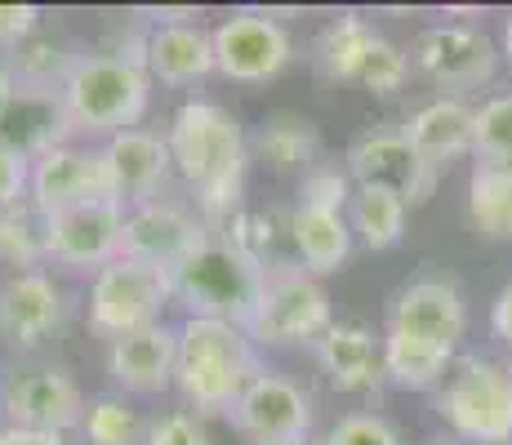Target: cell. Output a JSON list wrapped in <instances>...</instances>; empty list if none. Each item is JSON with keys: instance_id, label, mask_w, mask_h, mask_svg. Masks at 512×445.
<instances>
[{"instance_id": "cell-33", "label": "cell", "mask_w": 512, "mask_h": 445, "mask_svg": "<svg viewBox=\"0 0 512 445\" xmlns=\"http://www.w3.org/2000/svg\"><path fill=\"white\" fill-rule=\"evenodd\" d=\"M0 263H5L9 272H41L49 263L45 214L36 210L32 201L0 214Z\"/></svg>"}, {"instance_id": "cell-31", "label": "cell", "mask_w": 512, "mask_h": 445, "mask_svg": "<svg viewBox=\"0 0 512 445\" xmlns=\"http://www.w3.org/2000/svg\"><path fill=\"white\" fill-rule=\"evenodd\" d=\"M81 54L85 49H76L63 32L41 27L32 41L9 49V63H14V76L23 89H54V94H63L67 76H72V67L81 63Z\"/></svg>"}, {"instance_id": "cell-28", "label": "cell", "mask_w": 512, "mask_h": 445, "mask_svg": "<svg viewBox=\"0 0 512 445\" xmlns=\"http://www.w3.org/2000/svg\"><path fill=\"white\" fill-rule=\"evenodd\" d=\"M379 27L361 14H339L330 18L326 27L317 32V45H312V63L321 67V76L330 81H348L357 85V72L366 63V54L379 45Z\"/></svg>"}, {"instance_id": "cell-24", "label": "cell", "mask_w": 512, "mask_h": 445, "mask_svg": "<svg viewBox=\"0 0 512 445\" xmlns=\"http://www.w3.org/2000/svg\"><path fill=\"white\" fill-rule=\"evenodd\" d=\"M285 223H290L294 259H299L303 272L317 276V281L339 272V267L352 259L357 236H352V227H348V214L321 210V205H294Z\"/></svg>"}, {"instance_id": "cell-38", "label": "cell", "mask_w": 512, "mask_h": 445, "mask_svg": "<svg viewBox=\"0 0 512 445\" xmlns=\"http://www.w3.org/2000/svg\"><path fill=\"white\" fill-rule=\"evenodd\" d=\"M321 445H406V441H401V432L392 428L383 414L361 410V414H343L326 437H321Z\"/></svg>"}, {"instance_id": "cell-21", "label": "cell", "mask_w": 512, "mask_h": 445, "mask_svg": "<svg viewBox=\"0 0 512 445\" xmlns=\"http://www.w3.org/2000/svg\"><path fill=\"white\" fill-rule=\"evenodd\" d=\"M312 352H317L326 383L343 397H370L388 383V374H383V334H374L361 321H334Z\"/></svg>"}, {"instance_id": "cell-40", "label": "cell", "mask_w": 512, "mask_h": 445, "mask_svg": "<svg viewBox=\"0 0 512 445\" xmlns=\"http://www.w3.org/2000/svg\"><path fill=\"white\" fill-rule=\"evenodd\" d=\"M45 27V9L41 5H0V49H18L23 41H32Z\"/></svg>"}, {"instance_id": "cell-3", "label": "cell", "mask_w": 512, "mask_h": 445, "mask_svg": "<svg viewBox=\"0 0 512 445\" xmlns=\"http://www.w3.org/2000/svg\"><path fill=\"white\" fill-rule=\"evenodd\" d=\"M63 103L81 143H107L112 134L134 130L147 116L152 76L143 63L116 54V49H90L67 76Z\"/></svg>"}, {"instance_id": "cell-10", "label": "cell", "mask_w": 512, "mask_h": 445, "mask_svg": "<svg viewBox=\"0 0 512 445\" xmlns=\"http://www.w3.org/2000/svg\"><path fill=\"white\" fill-rule=\"evenodd\" d=\"M410 67L432 81L441 94H459L477 85H490L499 72V41H490L481 27L468 23H432L410 41Z\"/></svg>"}, {"instance_id": "cell-1", "label": "cell", "mask_w": 512, "mask_h": 445, "mask_svg": "<svg viewBox=\"0 0 512 445\" xmlns=\"http://www.w3.org/2000/svg\"><path fill=\"white\" fill-rule=\"evenodd\" d=\"M170 156H174V178L187 187L192 210L219 232L223 223L241 210L245 196V174H250V134L241 121L214 98H187L179 112L170 116Z\"/></svg>"}, {"instance_id": "cell-34", "label": "cell", "mask_w": 512, "mask_h": 445, "mask_svg": "<svg viewBox=\"0 0 512 445\" xmlns=\"http://www.w3.org/2000/svg\"><path fill=\"white\" fill-rule=\"evenodd\" d=\"M472 156L490 165H512V89L486 98L477 107V134H472Z\"/></svg>"}, {"instance_id": "cell-37", "label": "cell", "mask_w": 512, "mask_h": 445, "mask_svg": "<svg viewBox=\"0 0 512 445\" xmlns=\"http://www.w3.org/2000/svg\"><path fill=\"white\" fill-rule=\"evenodd\" d=\"M143 445H214L210 428L201 414L192 410H161L147 419V437Z\"/></svg>"}, {"instance_id": "cell-14", "label": "cell", "mask_w": 512, "mask_h": 445, "mask_svg": "<svg viewBox=\"0 0 512 445\" xmlns=\"http://www.w3.org/2000/svg\"><path fill=\"white\" fill-rule=\"evenodd\" d=\"M49 263L67 267V272H103L107 263L121 259L125 241V205L121 201H94L76 205V210L49 214L45 219Z\"/></svg>"}, {"instance_id": "cell-36", "label": "cell", "mask_w": 512, "mask_h": 445, "mask_svg": "<svg viewBox=\"0 0 512 445\" xmlns=\"http://www.w3.org/2000/svg\"><path fill=\"white\" fill-rule=\"evenodd\" d=\"M352 192H357V183L348 178V170H339V165H326V161L312 165V170L299 178V205H321V210L348 214Z\"/></svg>"}, {"instance_id": "cell-29", "label": "cell", "mask_w": 512, "mask_h": 445, "mask_svg": "<svg viewBox=\"0 0 512 445\" xmlns=\"http://www.w3.org/2000/svg\"><path fill=\"white\" fill-rule=\"evenodd\" d=\"M468 223L477 236L512 245V165L477 161L468 174Z\"/></svg>"}, {"instance_id": "cell-2", "label": "cell", "mask_w": 512, "mask_h": 445, "mask_svg": "<svg viewBox=\"0 0 512 445\" xmlns=\"http://www.w3.org/2000/svg\"><path fill=\"white\" fill-rule=\"evenodd\" d=\"M263 370L259 343L245 325L210 321V316H183L179 321V370H174V392L183 410L201 419L232 414L250 379Z\"/></svg>"}, {"instance_id": "cell-26", "label": "cell", "mask_w": 512, "mask_h": 445, "mask_svg": "<svg viewBox=\"0 0 512 445\" xmlns=\"http://www.w3.org/2000/svg\"><path fill=\"white\" fill-rule=\"evenodd\" d=\"M455 361H459L455 348L383 330V374H388V383L401 392H437L441 383L450 379Z\"/></svg>"}, {"instance_id": "cell-44", "label": "cell", "mask_w": 512, "mask_h": 445, "mask_svg": "<svg viewBox=\"0 0 512 445\" xmlns=\"http://www.w3.org/2000/svg\"><path fill=\"white\" fill-rule=\"evenodd\" d=\"M499 58L512 67V14L504 18V32H499Z\"/></svg>"}, {"instance_id": "cell-17", "label": "cell", "mask_w": 512, "mask_h": 445, "mask_svg": "<svg viewBox=\"0 0 512 445\" xmlns=\"http://www.w3.org/2000/svg\"><path fill=\"white\" fill-rule=\"evenodd\" d=\"M67 321V294L45 272H9L0 281V339L14 352H32Z\"/></svg>"}, {"instance_id": "cell-13", "label": "cell", "mask_w": 512, "mask_h": 445, "mask_svg": "<svg viewBox=\"0 0 512 445\" xmlns=\"http://www.w3.org/2000/svg\"><path fill=\"white\" fill-rule=\"evenodd\" d=\"M232 428L254 445H285V441H308L312 423H317V405L303 392V383H294L290 374L259 370L250 379V388L241 392L236 410L228 414Z\"/></svg>"}, {"instance_id": "cell-8", "label": "cell", "mask_w": 512, "mask_h": 445, "mask_svg": "<svg viewBox=\"0 0 512 445\" xmlns=\"http://www.w3.org/2000/svg\"><path fill=\"white\" fill-rule=\"evenodd\" d=\"M85 392L67 365L54 361H27L5 370L0 379V414L9 428H32V432H67L81 428L85 414Z\"/></svg>"}, {"instance_id": "cell-4", "label": "cell", "mask_w": 512, "mask_h": 445, "mask_svg": "<svg viewBox=\"0 0 512 445\" xmlns=\"http://www.w3.org/2000/svg\"><path fill=\"white\" fill-rule=\"evenodd\" d=\"M432 410L459 445H512V365L464 352L432 392Z\"/></svg>"}, {"instance_id": "cell-45", "label": "cell", "mask_w": 512, "mask_h": 445, "mask_svg": "<svg viewBox=\"0 0 512 445\" xmlns=\"http://www.w3.org/2000/svg\"><path fill=\"white\" fill-rule=\"evenodd\" d=\"M423 445H459L455 437H432V441H423Z\"/></svg>"}, {"instance_id": "cell-41", "label": "cell", "mask_w": 512, "mask_h": 445, "mask_svg": "<svg viewBox=\"0 0 512 445\" xmlns=\"http://www.w3.org/2000/svg\"><path fill=\"white\" fill-rule=\"evenodd\" d=\"M490 334L499 339V348L512 352V281L490 299Z\"/></svg>"}, {"instance_id": "cell-43", "label": "cell", "mask_w": 512, "mask_h": 445, "mask_svg": "<svg viewBox=\"0 0 512 445\" xmlns=\"http://www.w3.org/2000/svg\"><path fill=\"white\" fill-rule=\"evenodd\" d=\"M18 89V76H14V63H9V54L0 49V103H5L9 94Z\"/></svg>"}, {"instance_id": "cell-9", "label": "cell", "mask_w": 512, "mask_h": 445, "mask_svg": "<svg viewBox=\"0 0 512 445\" xmlns=\"http://www.w3.org/2000/svg\"><path fill=\"white\" fill-rule=\"evenodd\" d=\"M343 170H348L357 187H383V192L401 196L410 210L428 205L441 183V170H432L423 161L401 125H370V130H361L348 143Z\"/></svg>"}, {"instance_id": "cell-39", "label": "cell", "mask_w": 512, "mask_h": 445, "mask_svg": "<svg viewBox=\"0 0 512 445\" xmlns=\"http://www.w3.org/2000/svg\"><path fill=\"white\" fill-rule=\"evenodd\" d=\"M27 192H32V161L0 147V214L27 205Z\"/></svg>"}, {"instance_id": "cell-18", "label": "cell", "mask_w": 512, "mask_h": 445, "mask_svg": "<svg viewBox=\"0 0 512 445\" xmlns=\"http://www.w3.org/2000/svg\"><path fill=\"white\" fill-rule=\"evenodd\" d=\"M98 147H103L107 178H112V196L125 210L161 201L165 187L174 183V156H170V138L165 134L134 125V130L112 134Z\"/></svg>"}, {"instance_id": "cell-27", "label": "cell", "mask_w": 512, "mask_h": 445, "mask_svg": "<svg viewBox=\"0 0 512 445\" xmlns=\"http://www.w3.org/2000/svg\"><path fill=\"white\" fill-rule=\"evenodd\" d=\"M219 236L241 254L250 267H259L263 276L294 267V245H290V223H281L268 210H236L228 223L219 227Z\"/></svg>"}, {"instance_id": "cell-32", "label": "cell", "mask_w": 512, "mask_h": 445, "mask_svg": "<svg viewBox=\"0 0 512 445\" xmlns=\"http://www.w3.org/2000/svg\"><path fill=\"white\" fill-rule=\"evenodd\" d=\"M76 432L90 445H143L147 414L125 392H98V397L85 401L81 428Z\"/></svg>"}, {"instance_id": "cell-7", "label": "cell", "mask_w": 512, "mask_h": 445, "mask_svg": "<svg viewBox=\"0 0 512 445\" xmlns=\"http://www.w3.org/2000/svg\"><path fill=\"white\" fill-rule=\"evenodd\" d=\"M330 325H334V308L326 285L294 263L263 276V294L254 303V316L245 321V330L263 352V348H317Z\"/></svg>"}, {"instance_id": "cell-16", "label": "cell", "mask_w": 512, "mask_h": 445, "mask_svg": "<svg viewBox=\"0 0 512 445\" xmlns=\"http://www.w3.org/2000/svg\"><path fill=\"white\" fill-rule=\"evenodd\" d=\"M392 334H410V339H428L441 348H455L468 334V303L455 281L446 276H419L406 281L388 303V325Z\"/></svg>"}, {"instance_id": "cell-46", "label": "cell", "mask_w": 512, "mask_h": 445, "mask_svg": "<svg viewBox=\"0 0 512 445\" xmlns=\"http://www.w3.org/2000/svg\"><path fill=\"white\" fill-rule=\"evenodd\" d=\"M285 445H321L317 437H308V441H285Z\"/></svg>"}, {"instance_id": "cell-35", "label": "cell", "mask_w": 512, "mask_h": 445, "mask_svg": "<svg viewBox=\"0 0 512 445\" xmlns=\"http://www.w3.org/2000/svg\"><path fill=\"white\" fill-rule=\"evenodd\" d=\"M410 54L401 45H392L388 36H379V45L366 54V63H361V72H357V85L366 89V94H379V98H392V94H401L410 81Z\"/></svg>"}, {"instance_id": "cell-42", "label": "cell", "mask_w": 512, "mask_h": 445, "mask_svg": "<svg viewBox=\"0 0 512 445\" xmlns=\"http://www.w3.org/2000/svg\"><path fill=\"white\" fill-rule=\"evenodd\" d=\"M0 445H72V441L58 437V432H32V428H9V423H0Z\"/></svg>"}, {"instance_id": "cell-30", "label": "cell", "mask_w": 512, "mask_h": 445, "mask_svg": "<svg viewBox=\"0 0 512 445\" xmlns=\"http://www.w3.org/2000/svg\"><path fill=\"white\" fill-rule=\"evenodd\" d=\"M406 223H410V205L401 196L383 192V187H357L348 201V227L357 236V245L383 254L397 250L406 241Z\"/></svg>"}, {"instance_id": "cell-22", "label": "cell", "mask_w": 512, "mask_h": 445, "mask_svg": "<svg viewBox=\"0 0 512 445\" xmlns=\"http://www.w3.org/2000/svg\"><path fill=\"white\" fill-rule=\"evenodd\" d=\"M143 67L152 85L187 89L214 76V36L205 23H147L143 27Z\"/></svg>"}, {"instance_id": "cell-12", "label": "cell", "mask_w": 512, "mask_h": 445, "mask_svg": "<svg viewBox=\"0 0 512 445\" xmlns=\"http://www.w3.org/2000/svg\"><path fill=\"white\" fill-rule=\"evenodd\" d=\"M210 223L192 210V205L161 196V201H147L125 210V241H121V259H134L143 267L170 276L174 267H183L210 241Z\"/></svg>"}, {"instance_id": "cell-20", "label": "cell", "mask_w": 512, "mask_h": 445, "mask_svg": "<svg viewBox=\"0 0 512 445\" xmlns=\"http://www.w3.org/2000/svg\"><path fill=\"white\" fill-rule=\"evenodd\" d=\"M72 116H67L63 94L54 89H23L18 85L14 94L0 103V147L27 156V161H41L54 147L72 143Z\"/></svg>"}, {"instance_id": "cell-5", "label": "cell", "mask_w": 512, "mask_h": 445, "mask_svg": "<svg viewBox=\"0 0 512 445\" xmlns=\"http://www.w3.org/2000/svg\"><path fill=\"white\" fill-rule=\"evenodd\" d=\"M170 294L187 316L245 325L263 294V272L250 267L219 232L201 245L183 267L170 272Z\"/></svg>"}, {"instance_id": "cell-11", "label": "cell", "mask_w": 512, "mask_h": 445, "mask_svg": "<svg viewBox=\"0 0 512 445\" xmlns=\"http://www.w3.org/2000/svg\"><path fill=\"white\" fill-rule=\"evenodd\" d=\"M214 36V72L236 85H263L285 72L294 58V41L285 23L268 9H236L210 27Z\"/></svg>"}, {"instance_id": "cell-23", "label": "cell", "mask_w": 512, "mask_h": 445, "mask_svg": "<svg viewBox=\"0 0 512 445\" xmlns=\"http://www.w3.org/2000/svg\"><path fill=\"white\" fill-rule=\"evenodd\" d=\"M406 138L432 170H450L455 161L472 156V134H477V107L459 94H437L419 103L415 112L401 121Z\"/></svg>"}, {"instance_id": "cell-25", "label": "cell", "mask_w": 512, "mask_h": 445, "mask_svg": "<svg viewBox=\"0 0 512 445\" xmlns=\"http://www.w3.org/2000/svg\"><path fill=\"white\" fill-rule=\"evenodd\" d=\"M250 152L263 165H272L277 174H308L312 165H321V130L317 121L299 112H272L259 125V134L250 138Z\"/></svg>"}, {"instance_id": "cell-6", "label": "cell", "mask_w": 512, "mask_h": 445, "mask_svg": "<svg viewBox=\"0 0 512 445\" xmlns=\"http://www.w3.org/2000/svg\"><path fill=\"white\" fill-rule=\"evenodd\" d=\"M174 303L170 276L143 267L134 259H116L103 272L90 276V294H85V325L94 339L116 343L125 334L165 325V308Z\"/></svg>"}, {"instance_id": "cell-19", "label": "cell", "mask_w": 512, "mask_h": 445, "mask_svg": "<svg viewBox=\"0 0 512 445\" xmlns=\"http://www.w3.org/2000/svg\"><path fill=\"white\" fill-rule=\"evenodd\" d=\"M174 370H179V325L170 321L107 343V374L125 397H165L174 392Z\"/></svg>"}, {"instance_id": "cell-15", "label": "cell", "mask_w": 512, "mask_h": 445, "mask_svg": "<svg viewBox=\"0 0 512 445\" xmlns=\"http://www.w3.org/2000/svg\"><path fill=\"white\" fill-rule=\"evenodd\" d=\"M27 201H32L45 219L49 214L76 210V205L116 201L103 147L72 138V143H63L49 156H41V161H32V192H27Z\"/></svg>"}]
</instances>
